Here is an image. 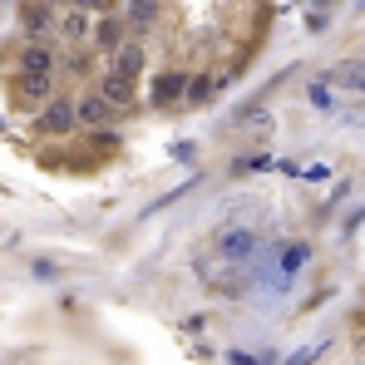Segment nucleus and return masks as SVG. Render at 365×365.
Segmentation results:
<instances>
[{"label": "nucleus", "instance_id": "1", "mask_svg": "<svg viewBox=\"0 0 365 365\" xmlns=\"http://www.w3.org/2000/svg\"><path fill=\"white\" fill-rule=\"evenodd\" d=\"M183 94H188V74L183 70H163L159 79H153V94L148 99H153V109H173Z\"/></svg>", "mask_w": 365, "mask_h": 365}, {"label": "nucleus", "instance_id": "2", "mask_svg": "<svg viewBox=\"0 0 365 365\" xmlns=\"http://www.w3.org/2000/svg\"><path fill=\"white\" fill-rule=\"evenodd\" d=\"M114 119H119V114H114V109H109V104H104V99H99L94 89H89V94H84V99L74 104V124H89V129H99V133L109 129Z\"/></svg>", "mask_w": 365, "mask_h": 365}, {"label": "nucleus", "instance_id": "3", "mask_svg": "<svg viewBox=\"0 0 365 365\" xmlns=\"http://www.w3.org/2000/svg\"><path fill=\"white\" fill-rule=\"evenodd\" d=\"M40 129H44V133H70V129H74V104L55 94V99L40 109Z\"/></svg>", "mask_w": 365, "mask_h": 365}, {"label": "nucleus", "instance_id": "4", "mask_svg": "<svg viewBox=\"0 0 365 365\" xmlns=\"http://www.w3.org/2000/svg\"><path fill=\"white\" fill-rule=\"evenodd\" d=\"M94 94H99V99L119 114V109H129V104H133V79H124V74H104Z\"/></svg>", "mask_w": 365, "mask_h": 365}, {"label": "nucleus", "instance_id": "5", "mask_svg": "<svg viewBox=\"0 0 365 365\" xmlns=\"http://www.w3.org/2000/svg\"><path fill=\"white\" fill-rule=\"evenodd\" d=\"M257 247H262V242H257V232H252V227H227V232L218 237V252H222V257H232V262L252 257Z\"/></svg>", "mask_w": 365, "mask_h": 365}, {"label": "nucleus", "instance_id": "6", "mask_svg": "<svg viewBox=\"0 0 365 365\" xmlns=\"http://www.w3.org/2000/svg\"><path fill=\"white\" fill-rule=\"evenodd\" d=\"M15 94H20V104H49L55 74H15Z\"/></svg>", "mask_w": 365, "mask_h": 365}, {"label": "nucleus", "instance_id": "7", "mask_svg": "<svg viewBox=\"0 0 365 365\" xmlns=\"http://www.w3.org/2000/svg\"><path fill=\"white\" fill-rule=\"evenodd\" d=\"M60 70V55L44 44H25L20 49V74H55Z\"/></svg>", "mask_w": 365, "mask_h": 365}, {"label": "nucleus", "instance_id": "8", "mask_svg": "<svg viewBox=\"0 0 365 365\" xmlns=\"http://www.w3.org/2000/svg\"><path fill=\"white\" fill-rule=\"evenodd\" d=\"M20 20H25V30H30L35 40H44L49 30H55V15H49V6H44V0H30V6L20 10Z\"/></svg>", "mask_w": 365, "mask_h": 365}, {"label": "nucleus", "instance_id": "9", "mask_svg": "<svg viewBox=\"0 0 365 365\" xmlns=\"http://www.w3.org/2000/svg\"><path fill=\"white\" fill-rule=\"evenodd\" d=\"M138 70H143V49H138V44H129V40H124V44H119V49H114V74H124V79H133V74H138Z\"/></svg>", "mask_w": 365, "mask_h": 365}, {"label": "nucleus", "instance_id": "10", "mask_svg": "<svg viewBox=\"0 0 365 365\" xmlns=\"http://www.w3.org/2000/svg\"><path fill=\"white\" fill-rule=\"evenodd\" d=\"M306 262H311V247H306V242H296V247H282V262H277L282 282H291V277H296Z\"/></svg>", "mask_w": 365, "mask_h": 365}, {"label": "nucleus", "instance_id": "11", "mask_svg": "<svg viewBox=\"0 0 365 365\" xmlns=\"http://www.w3.org/2000/svg\"><path fill=\"white\" fill-rule=\"evenodd\" d=\"M94 44H99V49H119V44H124V20H119V15H104L99 30H94Z\"/></svg>", "mask_w": 365, "mask_h": 365}, {"label": "nucleus", "instance_id": "12", "mask_svg": "<svg viewBox=\"0 0 365 365\" xmlns=\"http://www.w3.org/2000/svg\"><path fill=\"white\" fill-rule=\"evenodd\" d=\"M326 79H336V84H346V89H365V60H346V65H336Z\"/></svg>", "mask_w": 365, "mask_h": 365}, {"label": "nucleus", "instance_id": "13", "mask_svg": "<svg viewBox=\"0 0 365 365\" xmlns=\"http://www.w3.org/2000/svg\"><path fill=\"white\" fill-rule=\"evenodd\" d=\"M159 20V0H129V25H153Z\"/></svg>", "mask_w": 365, "mask_h": 365}, {"label": "nucleus", "instance_id": "14", "mask_svg": "<svg viewBox=\"0 0 365 365\" xmlns=\"http://www.w3.org/2000/svg\"><path fill=\"white\" fill-rule=\"evenodd\" d=\"M60 30H65V40H89V15H79V10H70L65 20H60Z\"/></svg>", "mask_w": 365, "mask_h": 365}, {"label": "nucleus", "instance_id": "15", "mask_svg": "<svg viewBox=\"0 0 365 365\" xmlns=\"http://www.w3.org/2000/svg\"><path fill=\"white\" fill-rule=\"evenodd\" d=\"M114 6H119V0H74L79 15H89V10H94V15H114Z\"/></svg>", "mask_w": 365, "mask_h": 365}, {"label": "nucleus", "instance_id": "16", "mask_svg": "<svg viewBox=\"0 0 365 365\" xmlns=\"http://www.w3.org/2000/svg\"><path fill=\"white\" fill-rule=\"evenodd\" d=\"M65 65H70V74H79V79H84V74H94V55H84V49H74Z\"/></svg>", "mask_w": 365, "mask_h": 365}, {"label": "nucleus", "instance_id": "17", "mask_svg": "<svg viewBox=\"0 0 365 365\" xmlns=\"http://www.w3.org/2000/svg\"><path fill=\"white\" fill-rule=\"evenodd\" d=\"M242 277H247V272H242ZM242 277H218L213 291H218V296H242Z\"/></svg>", "mask_w": 365, "mask_h": 365}, {"label": "nucleus", "instance_id": "18", "mask_svg": "<svg viewBox=\"0 0 365 365\" xmlns=\"http://www.w3.org/2000/svg\"><path fill=\"white\" fill-rule=\"evenodd\" d=\"M207 94H213V79H207V74H193V79H188V99H207Z\"/></svg>", "mask_w": 365, "mask_h": 365}, {"label": "nucleus", "instance_id": "19", "mask_svg": "<svg viewBox=\"0 0 365 365\" xmlns=\"http://www.w3.org/2000/svg\"><path fill=\"white\" fill-rule=\"evenodd\" d=\"M311 104H316V109H331V114H336V99H331V89H326V84H311Z\"/></svg>", "mask_w": 365, "mask_h": 365}, {"label": "nucleus", "instance_id": "20", "mask_svg": "<svg viewBox=\"0 0 365 365\" xmlns=\"http://www.w3.org/2000/svg\"><path fill=\"white\" fill-rule=\"evenodd\" d=\"M272 159L267 153H252V159H237V173H257V168H267Z\"/></svg>", "mask_w": 365, "mask_h": 365}, {"label": "nucleus", "instance_id": "21", "mask_svg": "<svg viewBox=\"0 0 365 365\" xmlns=\"http://www.w3.org/2000/svg\"><path fill=\"white\" fill-rule=\"evenodd\" d=\"M301 178H311V183H321V178H331V168H326V163H311V168H301Z\"/></svg>", "mask_w": 365, "mask_h": 365}, {"label": "nucleus", "instance_id": "22", "mask_svg": "<svg viewBox=\"0 0 365 365\" xmlns=\"http://www.w3.org/2000/svg\"><path fill=\"white\" fill-rule=\"evenodd\" d=\"M173 159H178V163H193V159H197V148H193V143H178V148H173Z\"/></svg>", "mask_w": 365, "mask_h": 365}, {"label": "nucleus", "instance_id": "23", "mask_svg": "<svg viewBox=\"0 0 365 365\" xmlns=\"http://www.w3.org/2000/svg\"><path fill=\"white\" fill-rule=\"evenodd\" d=\"M232 365H267L262 355H247V350H232Z\"/></svg>", "mask_w": 365, "mask_h": 365}, {"label": "nucleus", "instance_id": "24", "mask_svg": "<svg viewBox=\"0 0 365 365\" xmlns=\"http://www.w3.org/2000/svg\"><path fill=\"white\" fill-rule=\"evenodd\" d=\"M360 222H365V207H355V213L346 218V232H350V227H360Z\"/></svg>", "mask_w": 365, "mask_h": 365}, {"label": "nucleus", "instance_id": "25", "mask_svg": "<svg viewBox=\"0 0 365 365\" xmlns=\"http://www.w3.org/2000/svg\"><path fill=\"white\" fill-rule=\"evenodd\" d=\"M360 360H365V331H360Z\"/></svg>", "mask_w": 365, "mask_h": 365}]
</instances>
